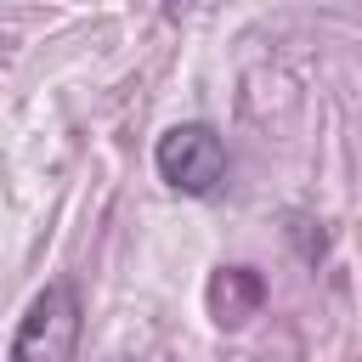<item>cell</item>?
<instances>
[{
	"instance_id": "1",
	"label": "cell",
	"mask_w": 362,
	"mask_h": 362,
	"mask_svg": "<svg viewBox=\"0 0 362 362\" xmlns=\"http://www.w3.org/2000/svg\"><path fill=\"white\" fill-rule=\"evenodd\" d=\"M153 164H158V175L175 187V192H187V198H215L221 192V181H226V141L209 130V124H170L164 136H158V147H153Z\"/></svg>"
},
{
	"instance_id": "2",
	"label": "cell",
	"mask_w": 362,
	"mask_h": 362,
	"mask_svg": "<svg viewBox=\"0 0 362 362\" xmlns=\"http://www.w3.org/2000/svg\"><path fill=\"white\" fill-rule=\"evenodd\" d=\"M79 345V300L68 283H45L17 322L11 362H68Z\"/></svg>"
},
{
	"instance_id": "3",
	"label": "cell",
	"mask_w": 362,
	"mask_h": 362,
	"mask_svg": "<svg viewBox=\"0 0 362 362\" xmlns=\"http://www.w3.org/2000/svg\"><path fill=\"white\" fill-rule=\"evenodd\" d=\"M260 277L249 272V266H226L221 277H215V288H209V305H215V322H226V328H238V322H249L255 317V305H260Z\"/></svg>"
}]
</instances>
